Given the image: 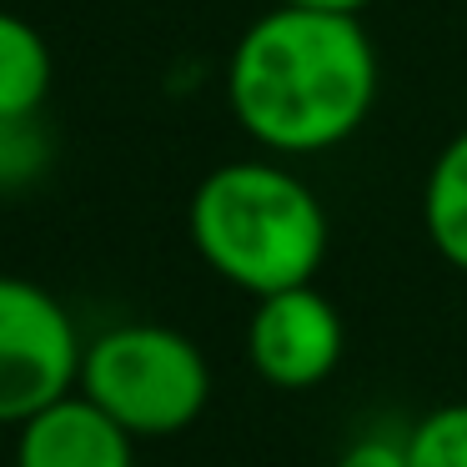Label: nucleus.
Returning <instances> with one entry per match:
<instances>
[{
    "label": "nucleus",
    "mask_w": 467,
    "mask_h": 467,
    "mask_svg": "<svg viewBox=\"0 0 467 467\" xmlns=\"http://www.w3.org/2000/svg\"><path fill=\"white\" fill-rule=\"evenodd\" d=\"M86 342L56 292L0 272V427H21L81 382Z\"/></svg>",
    "instance_id": "obj_4"
},
{
    "label": "nucleus",
    "mask_w": 467,
    "mask_h": 467,
    "mask_svg": "<svg viewBox=\"0 0 467 467\" xmlns=\"http://www.w3.org/2000/svg\"><path fill=\"white\" fill-rule=\"evenodd\" d=\"M422 232L447 266L467 272V126L432 156V166H427Z\"/></svg>",
    "instance_id": "obj_7"
},
{
    "label": "nucleus",
    "mask_w": 467,
    "mask_h": 467,
    "mask_svg": "<svg viewBox=\"0 0 467 467\" xmlns=\"http://www.w3.org/2000/svg\"><path fill=\"white\" fill-rule=\"evenodd\" d=\"M16 467H136V437L86 392L41 407L16 427Z\"/></svg>",
    "instance_id": "obj_6"
},
{
    "label": "nucleus",
    "mask_w": 467,
    "mask_h": 467,
    "mask_svg": "<svg viewBox=\"0 0 467 467\" xmlns=\"http://www.w3.org/2000/svg\"><path fill=\"white\" fill-rule=\"evenodd\" d=\"M232 121L266 156H322L352 141L377 106V46L362 16L272 5L226 61Z\"/></svg>",
    "instance_id": "obj_1"
},
{
    "label": "nucleus",
    "mask_w": 467,
    "mask_h": 467,
    "mask_svg": "<svg viewBox=\"0 0 467 467\" xmlns=\"http://www.w3.org/2000/svg\"><path fill=\"white\" fill-rule=\"evenodd\" d=\"M51 166V141L41 131V116H0V196L26 192Z\"/></svg>",
    "instance_id": "obj_10"
},
{
    "label": "nucleus",
    "mask_w": 467,
    "mask_h": 467,
    "mask_svg": "<svg viewBox=\"0 0 467 467\" xmlns=\"http://www.w3.org/2000/svg\"><path fill=\"white\" fill-rule=\"evenodd\" d=\"M192 246L246 296L317 282L332 246L327 206L282 161H226L206 171L186 206Z\"/></svg>",
    "instance_id": "obj_2"
},
{
    "label": "nucleus",
    "mask_w": 467,
    "mask_h": 467,
    "mask_svg": "<svg viewBox=\"0 0 467 467\" xmlns=\"http://www.w3.org/2000/svg\"><path fill=\"white\" fill-rule=\"evenodd\" d=\"M56 81L46 36L26 16L0 11V116H41Z\"/></svg>",
    "instance_id": "obj_8"
},
{
    "label": "nucleus",
    "mask_w": 467,
    "mask_h": 467,
    "mask_svg": "<svg viewBox=\"0 0 467 467\" xmlns=\"http://www.w3.org/2000/svg\"><path fill=\"white\" fill-rule=\"evenodd\" d=\"M276 5H306V11H337V16H362L377 0H276Z\"/></svg>",
    "instance_id": "obj_12"
},
{
    "label": "nucleus",
    "mask_w": 467,
    "mask_h": 467,
    "mask_svg": "<svg viewBox=\"0 0 467 467\" xmlns=\"http://www.w3.org/2000/svg\"><path fill=\"white\" fill-rule=\"evenodd\" d=\"M347 327L327 292L312 282L256 296L246 322V362L282 392H312L342 367Z\"/></svg>",
    "instance_id": "obj_5"
},
{
    "label": "nucleus",
    "mask_w": 467,
    "mask_h": 467,
    "mask_svg": "<svg viewBox=\"0 0 467 467\" xmlns=\"http://www.w3.org/2000/svg\"><path fill=\"white\" fill-rule=\"evenodd\" d=\"M76 392L111 412L136 442L176 437L212 402V362L166 322H121L86 342Z\"/></svg>",
    "instance_id": "obj_3"
},
{
    "label": "nucleus",
    "mask_w": 467,
    "mask_h": 467,
    "mask_svg": "<svg viewBox=\"0 0 467 467\" xmlns=\"http://www.w3.org/2000/svg\"><path fill=\"white\" fill-rule=\"evenodd\" d=\"M332 467H407V432H362L337 452Z\"/></svg>",
    "instance_id": "obj_11"
},
{
    "label": "nucleus",
    "mask_w": 467,
    "mask_h": 467,
    "mask_svg": "<svg viewBox=\"0 0 467 467\" xmlns=\"http://www.w3.org/2000/svg\"><path fill=\"white\" fill-rule=\"evenodd\" d=\"M407 467H467V402H442L407 427Z\"/></svg>",
    "instance_id": "obj_9"
}]
</instances>
